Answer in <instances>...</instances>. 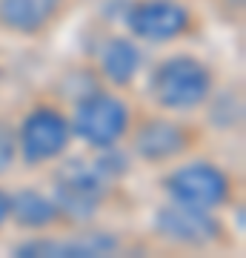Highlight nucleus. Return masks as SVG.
I'll list each match as a JSON object with an SVG mask.
<instances>
[{"instance_id": "obj_2", "label": "nucleus", "mask_w": 246, "mask_h": 258, "mask_svg": "<svg viewBox=\"0 0 246 258\" xmlns=\"http://www.w3.org/2000/svg\"><path fill=\"white\" fill-rule=\"evenodd\" d=\"M112 152L66 155L55 169H49V189L55 192L74 227H89L103 212L123 207L126 184L123 172L109 164Z\"/></svg>"}, {"instance_id": "obj_5", "label": "nucleus", "mask_w": 246, "mask_h": 258, "mask_svg": "<svg viewBox=\"0 0 246 258\" xmlns=\"http://www.w3.org/2000/svg\"><path fill=\"white\" fill-rule=\"evenodd\" d=\"M160 201L203 212H229L243 198V184L232 166L206 155V149L160 169L155 178Z\"/></svg>"}, {"instance_id": "obj_11", "label": "nucleus", "mask_w": 246, "mask_h": 258, "mask_svg": "<svg viewBox=\"0 0 246 258\" xmlns=\"http://www.w3.org/2000/svg\"><path fill=\"white\" fill-rule=\"evenodd\" d=\"M12 230L40 238L69 232L74 224L49 186H18L12 189Z\"/></svg>"}, {"instance_id": "obj_6", "label": "nucleus", "mask_w": 246, "mask_h": 258, "mask_svg": "<svg viewBox=\"0 0 246 258\" xmlns=\"http://www.w3.org/2000/svg\"><path fill=\"white\" fill-rule=\"evenodd\" d=\"M209 135L212 132L201 115H172V112L149 109L140 103L123 152L143 169L160 172L166 166L206 149Z\"/></svg>"}, {"instance_id": "obj_13", "label": "nucleus", "mask_w": 246, "mask_h": 258, "mask_svg": "<svg viewBox=\"0 0 246 258\" xmlns=\"http://www.w3.org/2000/svg\"><path fill=\"white\" fill-rule=\"evenodd\" d=\"M12 230V189L0 181V238Z\"/></svg>"}, {"instance_id": "obj_4", "label": "nucleus", "mask_w": 246, "mask_h": 258, "mask_svg": "<svg viewBox=\"0 0 246 258\" xmlns=\"http://www.w3.org/2000/svg\"><path fill=\"white\" fill-rule=\"evenodd\" d=\"M140 112V98L129 89L92 78L69 101L74 144L86 152H123L135 118Z\"/></svg>"}, {"instance_id": "obj_12", "label": "nucleus", "mask_w": 246, "mask_h": 258, "mask_svg": "<svg viewBox=\"0 0 246 258\" xmlns=\"http://www.w3.org/2000/svg\"><path fill=\"white\" fill-rule=\"evenodd\" d=\"M18 172V144H15V123L12 118H0V181Z\"/></svg>"}, {"instance_id": "obj_8", "label": "nucleus", "mask_w": 246, "mask_h": 258, "mask_svg": "<svg viewBox=\"0 0 246 258\" xmlns=\"http://www.w3.org/2000/svg\"><path fill=\"white\" fill-rule=\"evenodd\" d=\"M152 238L169 249L183 252H229L235 249V235L223 221V212L189 210L160 201L152 212Z\"/></svg>"}, {"instance_id": "obj_1", "label": "nucleus", "mask_w": 246, "mask_h": 258, "mask_svg": "<svg viewBox=\"0 0 246 258\" xmlns=\"http://www.w3.org/2000/svg\"><path fill=\"white\" fill-rule=\"evenodd\" d=\"M143 106L172 115H203L223 86V75L209 57L192 49H175L143 69Z\"/></svg>"}, {"instance_id": "obj_14", "label": "nucleus", "mask_w": 246, "mask_h": 258, "mask_svg": "<svg viewBox=\"0 0 246 258\" xmlns=\"http://www.w3.org/2000/svg\"><path fill=\"white\" fill-rule=\"evenodd\" d=\"M6 81H9V66H6V60H3V55H0V89L6 86Z\"/></svg>"}, {"instance_id": "obj_10", "label": "nucleus", "mask_w": 246, "mask_h": 258, "mask_svg": "<svg viewBox=\"0 0 246 258\" xmlns=\"http://www.w3.org/2000/svg\"><path fill=\"white\" fill-rule=\"evenodd\" d=\"M80 0H0V35L12 40H46L77 12Z\"/></svg>"}, {"instance_id": "obj_3", "label": "nucleus", "mask_w": 246, "mask_h": 258, "mask_svg": "<svg viewBox=\"0 0 246 258\" xmlns=\"http://www.w3.org/2000/svg\"><path fill=\"white\" fill-rule=\"evenodd\" d=\"M12 123L18 144V169L26 175H46L77 147L69 101H63L57 92L32 95L12 115Z\"/></svg>"}, {"instance_id": "obj_9", "label": "nucleus", "mask_w": 246, "mask_h": 258, "mask_svg": "<svg viewBox=\"0 0 246 258\" xmlns=\"http://www.w3.org/2000/svg\"><path fill=\"white\" fill-rule=\"evenodd\" d=\"M143 49L146 46H140L123 29L120 32H103L86 52V66H89L92 78L135 92L137 81L146 69Z\"/></svg>"}, {"instance_id": "obj_7", "label": "nucleus", "mask_w": 246, "mask_h": 258, "mask_svg": "<svg viewBox=\"0 0 246 258\" xmlns=\"http://www.w3.org/2000/svg\"><path fill=\"white\" fill-rule=\"evenodd\" d=\"M120 26L140 46H181L206 32V12L195 0H126Z\"/></svg>"}]
</instances>
